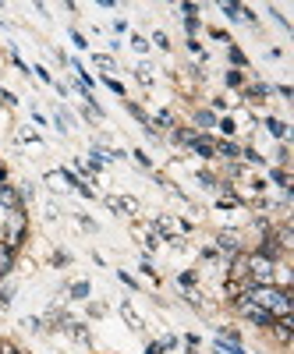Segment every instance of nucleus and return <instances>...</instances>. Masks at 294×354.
Here are the masks:
<instances>
[{
	"mask_svg": "<svg viewBox=\"0 0 294 354\" xmlns=\"http://www.w3.org/2000/svg\"><path fill=\"white\" fill-rule=\"evenodd\" d=\"M245 301H252V305H259V308L273 312L277 319L291 315V308H294L291 290H284V287H277V283H252L248 294H245Z\"/></svg>",
	"mask_w": 294,
	"mask_h": 354,
	"instance_id": "obj_1",
	"label": "nucleus"
},
{
	"mask_svg": "<svg viewBox=\"0 0 294 354\" xmlns=\"http://www.w3.org/2000/svg\"><path fill=\"white\" fill-rule=\"evenodd\" d=\"M25 238H28V216H25V209H11V213H8V223H4V234H0V241L18 252V248L25 245Z\"/></svg>",
	"mask_w": 294,
	"mask_h": 354,
	"instance_id": "obj_2",
	"label": "nucleus"
},
{
	"mask_svg": "<svg viewBox=\"0 0 294 354\" xmlns=\"http://www.w3.org/2000/svg\"><path fill=\"white\" fill-rule=\"evenodd\" d=\"M277 280V262L262 259L259 252H248V283H273Z\"/></svg>",
	"mask_w": 294,
	"mask_h": 354,
	"instance_id": "obj_3",
	"label": "nucleus"
},
{
	"mask_svg": "<svg viewBox=\"0 0 294 354\" xmlns=\"http://www.w3.org/2000/svg\"><path fill=\"white\" fill-rule=\"evenodd\" d=\"M234 305H238V312L245 315V319H252L255 322V326H273V322H277V315L273 312H266V308H259V305H252V301H245V298H238V301H234Z\"/></svg>",
	"mask_w": 294,
	"mask_h": 354,
	"instance_id": "obj_4",
	"label": "nucleus"
},
{
	"mask_svg": "<svg viewBox=\"0 0 294 354\" xmlns=\"http://www.w3.org/2000/svg\"><path fill=\"white\" fill-rule=\"evenodd\" d=\"M0 209H25L18 188H15V185H8V181L0 185Z\"/></svg>",
	"mask_w": 294,
	"mask_h": 354,
	"instance_id": "obj_5",
	"label": "nucleus"
},
{
	"mask_svg": "<svg viewBox=\"0 0 294 354\" xmlns=\"http://www.w3.org/2000/svg\"><path fill=\"white\" fill-rule=\"evenodd\" d=\"M107 205H110V209H117V213H128V216H135V213H138V202H135L131 195H110V198H107Z\"/></svg>",
	"mask_w": 294,
	"mask_h": 354,
	"instance_id": "obj_6",
	"label": "nucleus"
},
{
	"mask_svg": "<svg viewBox=\"0 0 294 354\" xmlns=\"http://www.w3.org/2000/svg\"><path fill=\"white\" fill-rule=\"evenodd\" d=\"M57 177H61V181H68V185H71V188H75L78 195H85V198H96V192H93L89 185H85V181H82V177H78V174H71L68 167H64L61 174H57Z\"/></svg>",
	"mask_w": 294,
	"mask_h": 354,
	"instance_id": "obj_7",
	"label": "nucleus"
},
{
	"mask_svg": "<svg viewBox=\"0 0 294 354\" xmlns=\"http://www.w3.org/2000/svg\"><path fill=\"white\" fill-rule=\"evenodd\" d=\"M270 333H273V337H277V340H280V344L287 347V344H291V333H294V319H291V315L277 319L273 326H270Z\"/></svg>",
	"mask_w": 294,
	"mask_h": 354,
	"instance_id": "obj_8",
	"label": "nucleus"
},
{
	"mask_svg": "<svg viewBox=\"0 0 294 354\" xmlns=\"http://www.w3.org/2000/svg\"><path fill=\"white\" fill-rule=\"evenodd\" d=\"M230 280H248V252L230 255Z\"/></svg>",
	"mask_w": 294,
	"mask_h": 354,
	"instance_id": "obj_9",
	"label": "nucleus"
},
{
	"mask_svg": "<svg viewBox=\"0 0 294 354\" xmlns=\"http://www.w3.org/2000/svg\"><path fill=\"white\" fill-rule=\"evenodd\" d=\"M217 248L227 252V255H238V252H241V238H238L234 230H223L220 238H217Z\"/></svg>",
	"mask_w": 294,
	"mask_h": 354,
	"instance_id": "obj_10",
	"label": "nucleus"
},
{
	"mask_svg": "<svg viewBox=\"0 0 294 354\" xmlns=\"http://www.w3.org/2000/svg\"><path fill=\"white\" fill-rule=\"evenodd\" d=\"M15 259H18V252H15V248H8L4 241H0V280H8V277H11Z\"/></svg>",
	"mask_w": 294,
	"mask_h": 354,
	"instance_id": "obj_11",
	"label": "nucleus"
},
{
	"mask_svg": "<svg viewBox=\"0 0 294 354\" xmlns=\"http://www.w3.org/2000/svg\"><path fill=\"white\" fill-rule=\"evenodd\" d=\"M270 93H273V88H270L266 82H259V85H248V88H241V96H245V100H262V96L270 100Z\"/></svg>",
	"mask_w": 294,
	"mask_h": 354,
	"instance_id": "obj_12",
	"label": "nucleus"
},
{
	"mask_svg": "<svg viewBox=\"0 0 294 354\" xmlns=\"http://www.w3.org/2000/svg\"><path fill=\"white\" fill-rule=\"evenodd\" d=\"M195 124H199L202 131H210V128H217V117H213L210 110H199V113H195Z\"/></svg>",
	"mask_w": 294,
	"mask_h": 354,
	"instance_id": "obj_13",
	"label": "nucleus"
},
{
	"mask_svg": "<svg viewBox=\"0 0 294 354\" xmlns=\"http://www.w3.org/2000/svg\"><path fill=\"white\" fill-rule=\"evenodd\" d=\"M68 294H71L75 301H85V298H89V283L78 280V283H71V290H68Z\"/></svg>",
	"mask_w": 294,
	"mask_h": 354,
	"instance_id": "obj_14",
	"label": "nucleus"
},
{
	"mask_svg": "<svg viewBox=\"0 0 294 354\" xmlns=\"http://www.w3.org/2000/svg\"><path fill=\"white\" fill-rule=\"evenodd\" d=\"M266 128H270V131H273V135H277V138H280V142H284V138H287V128H284V124H280V121H277V117H266Z\"/></svg>",
	"mask_w": 294,
	"mask_h": 354,
	"instance_id": "obj_15",
	"label": "nucleus"
},
{
	"mask_svg": "<svg viewBox=\"0 0 294 354\" xmlns=\"http://www.w3.org/2000/svg\"><path fill=\"white\" fill-rule=\"evenodd\" d=\"M121 315H125V319H128V322H131V330H142V319H138V315H135V312H131V305H128V301H125V305H121Z\"/></svg>",
	"mask_w": 294,
	"mask_h": 354,
	"instance_id": "obj_16",
	"label": "nucleus"
},
{
	"mask_svg": "<svg viewBox=\"0 0 294 354\" xmlns=\"http://www.w3.org/2000/svg\"><path fill=\"white\" fill-rule=\"evenodd\" d=\"M227 57H230V61L238 64V68H248V57H245V53H241L238 46H230V50H227Z\"/></svg>",
	"mask_w": 294,
	"mask_h": 354,
	"instance_id": "obj_17",
	"label": "nucleus"
},
{
	"mask_svg": "<svg viewBox=\"0 0 294 354\" xmlns=\"http://www.w3.org/2000/svg\"><path fill=\"white\" fill-rule=\"evenodd\" d=\"M230 88H245V75L241 71H227V78H223Z\"/></svg>",
	"mask_w": 294,
	"mask_h": 354,
	"instance_id": "obj_18",
	"label": "nucleus"
},
{
	"mask_svg": "<svg viewBox=\"0 0 294 354\" xmlns=\"http://www.w3.org/2000/svg\"><path fill=\"white\" fill-rule=\"evenodd\" d=\"M217 128H220L223 135H234V131H238V124H234V121H230V117H223V121H220Z\"/></svg>",
	"mask_w": 294,
	"mask_h": 354,
	"instance_id": "obj_19",
	"label": "nucleus"
},
{
	"mask_svg": "<svg viewBox=\"0 0 294 354\" xmlns=\"http://www.w3.org/2000/svg\"><path fill=\"white\" fill-rule=\"evenodd\" d=\"M103 82H107V88H110V93H117V96H125V85L117 82V78H103Z\"/></svg>",
	"mask_w": 294,
	"mask_h": 354,
	"instance_id": "obj_20",
	"label": "nucleus"
},
{
	"mask_svg": "<svg viewBox=\"0 0 294 354\" xmlns=\"http://www.w3.org/2000/svg\"><path fill=\"white\" fill-rule=\"evenodd\" d=\"M93 61H96L100 68H107V71H113V61H110V57H107V53H96V57H93Z\"/></svg>",
	"mask_w": 294,
	"mask_h": 354,
	"instance_id": "obj_21",
	"label": "nucleus"
},
{
	"mask_svg": "<svg viewBox=\"0 0 294 354\" xmlns=\"http://www.w3.org/2000/svg\"><path fill=\"white\" fill-rule=\"evenodd\" d=\"M156 124H163V128H170V124H174V117H170V110H160V113H156Z\"/></svg>",
	"mask_w": 294,
	"mask_h": 354,
	"instance_id": "obj_22",
	"label": "nucleus"
},
{
	"mask_svg": "<svg viewBox=\"0 0 294 354\" xmlns=\"http://www.w3.org/2000/svg\"><path fill=\"white\" fill-rule=\"evenodd\" d=\"M199 181H202V188H217V177H213V174H205V170L199 174Z\"/></svg>",
	"mask_w": 294,
	"mask_h": 354,
	"instance_id": "obj_23",
	"label": "nucleus"
},
{
	"mask_svg": "<svg viewBox=\"0 0 294 354\" xmlns=\"http://www.w3.org/2000/svg\"><path fill=\"white\" fill-rule=\"evenodd\" d=\"M11 298H15V290H11V287L0 290V308H8V305H11Z\"/></svg>",
	"mask_w": 294,
	"mask_h": 354,
	"instance_id": "obj_24",
	"label": "nucleus"
},
{
	"mask_svg": "<svg viewBox=\"0 0 294 354\" xmlns=\"http://www.w3.org/2000/svg\"><path fill=\"white\" fill-rule=\"evenodd\" d=\"M71 43H75L78 50H89V43H85V36H82V32H75V28H71Z\"/></svg>",
	"mask_w": 294,
	"mask_h": 354,
	"instance_id": "obj_25",
	"label": "nucleus"
},
{
	"mask_svg": "<svg viewBox=\"0 0 294 354\" xmlns=\"http://www.w3.org/2000/svg\"><path fill=\"white\" fill-rule=\"evenodd\" d=\"M131 46H135L138 53H145V50H149V43H145V36H131Z\"/></svg>",
	"mask_w": 294,
	"mask_h": 354,
	"instance_id": "obj_26",
	"label": "nucleus"
},
{
	"mask_svg": "<svg viewBox=\"0 0 294 354\" xmlns=\"http://www.w3.org/2000/svg\"><path fill=\"white\" fill-rule=\"evenodd\" d=\"M223 15H227V18H241V8H238V4H223Z\"/></svg>",
	"mask_w": 294,
	"mask_h": 354,
	"instance_id": "obj_27",
	"label": "nucleus"
},
{
	"mask_svg": "<svg viewBox=\"0 0 294 354\" xmlns=\"http://www.w3.org/2000/svg\"><path fill=\"white\" fill-rule=\"evenodd\" d=\"M0 103H4V106H15V103H18V100H15V96H11V93H8V88H0Z\"/></svg>",
	"mask_w": 294,
	"mask_h": 354,
	"instance_id": "obj_28",
	"label": "nucleus"
},
{
	"mask_svg": "<svg viewBox=\"0 0 294 354\" xmlns=\"http://www.w3.org/2000/svg\"><path fill=\"white\" fill-rule=\"evenodd\" d=\"M153 43H156L160 50H170V43H167V36H163V32H153Z\"/></svg>",
	"mask_w": 294,
	"mask_h": 354,
	"instance_id": "obj_29",
	"label": "nucleus"
},
{
	"mask_svg": "<svg viewBox=\"0 0 294 354\" xmlns=\"http://www.w3.org/2000/svg\"><path fill=\"white\" fill-rule=\"evenodd\" d=\"M131 156H135V160H138V163H142V167H145V170H149V167H153V160H149V156H145V153H142V149H138V153H131Z\"/></svg>",
	"mask_w": 294,
	"mask_h": 354,
	"instance_id": "obj_30",
	"label": "nucleus"
},
{
	"mask_svg": "<svg viewBox=\"0 0 294 354\" xmlns=\"http://www.w3.org/2000/svg\"><path fill=\"white\" fill-rule=\"evenodd\" d=\"M270 177H273L277 185H284V188H287V174H284V170H270Z\"/></svg>",
	"mask_w": 294,
	"mask_h": 354,
	"instance_id": "obj_31",
	"label": "nucleus"
},
{
	"mask_svg": "<svg viewBox=\"0 0 294 354\" xmlns=\"http://www.w3.org/2000/svg\"><path fill=\"white\" fill-rule=\"evenodd\" d=\"M0 354H21L15 344H8V340H0Z\"/></svg>",
	"mask_w": 294,
	"mask_h": 354,
	"instance_id": "obj_32",
	"label": "nucleus"
},
{
	"mask_svg": "<svg viewBox=\"0 0 294 354\" xmlns=\"http://www.w3.org/2000/svg\"><path fill=\"white\" fill-rule=\"evenodd\" d=\"M11 61H15V68H18V71H28V64L21 61V57H18V53H11Z\"/></svg>",
	"mask_w": 294,
	"mask_h": 354,
	"instance_id": "obj_33",
	"label": "nucleus"
},
{
	"mask_svg": "<svg viewBox=\"0 0 294 354\" xmlns=\"http://www.w3.org/2000/svg\"><path fill=\"white\" fill-rule=\"evenodd\" d=\"M181 11H185V18H195V11H199V8H195V4H181Z\"/></svg>",
	"mask_w": 294,
	"mask_h": 354,
	"instance_id": "obj_34",
	"label": "nucleus"
},
{
	"mask_svg": "<svg viewBox=\"0 0 294 354\" xmlns=\"http://www.w3.org/2000/svg\"><path fill=\"white\" fill-rule=\"evenodd\" d=\"M160 351H163L160 344H149V347H145V354H160Z\"/></svg>",
	"mask_w": 294,
	"mask_h": 354,
	"instance_id": "obj_35",
	"label": "nucleus"
}]
</instances>
